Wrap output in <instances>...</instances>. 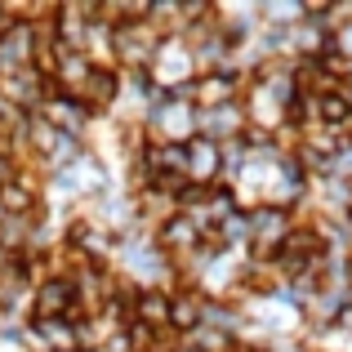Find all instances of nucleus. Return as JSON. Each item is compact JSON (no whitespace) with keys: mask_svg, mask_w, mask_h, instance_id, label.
Segmentation results:
<instances>
[{"mask_svg":"<svg viewBox=\"0 0 352 352\" xmlns=\"http://www.w3.org/2000/svg\"><path fill=\"white\" fill-rule=\"evenodd\" d=\"M129 326L170 330V285H138L129 303Z\"/></svg>","mask_w":352,"mask_h":352,"instance_id":"nucleus-3","label":"nucleus"},{"mask_svg":"<svg viewBox=\"0 0 352 352\" xmlns=\"http://www.w3.org/2000/svg\"><path fill=\"white\" fill-rule=\"evenodd\" d=\"M183 179H188L192 188H214V183H228L223 179V143L192 134L188 143H183Z\"/></svg>","mask_w":352,"mask_h":352,"instance_id":"nucleus-1","label":"nucleus"},{"mask_svg":"<svg viewBox=\"0 0 352 352\" xmlns=\"http://www.w3.org/2000/svg\"><path fill=\"white\" fill-rule=\"evenodd\" d=\"M116 94H120V67H98V63H94V72L72 89V98L85 107V116H103L107 107L116 103Z\"/></svg>","mask_w":352,"mask_h":352,"instance_id":"nucleus-2","label":"nucleus"},{"mask_svg":"<svg viewBox=\"0 0 352 352\" xmlns=\"http://www.w3.org/2000/svg\"><path fill=\"white\" fill-rule=\"evenodd\" d=\"M344 143H352V120H348V129H344Z\"/></svg>","mask_w":352,"mask_h":352,"instance_id":"nucleus-5","label":"nucleus"},{"mask_svg":"<svg viewBox=\"0 0 352 352\" xmlns=\"http://www.w3.org/2000/svg\"><path fill=\"white\" fill-rule=\"evenodd\" d=\"M330 45H335V54H344V58L352 63V27H344V32H335V41H330Z\"/></svg>","mask_w":352,"mask_h":352,"instance_id":"nucleus-4","label":"nucleus"}]
</instances>
